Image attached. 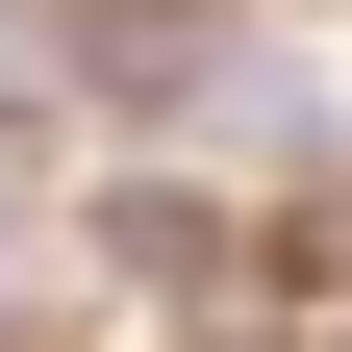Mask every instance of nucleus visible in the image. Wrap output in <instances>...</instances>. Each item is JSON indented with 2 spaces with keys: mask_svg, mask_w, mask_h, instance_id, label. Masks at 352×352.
Returning a JSON list of instances; mask_svg holds the SVG:
<instances>
[{
  "mask_svg": "<svg viewBox=\"0 0 352 352\" xmlns=\"http://www.w3.org/2000/svg\"><path fill=\"white\" fill-rule=\"evenodd\" d=\"M76 252H101V302H126V327H176V352H252V302H277V227H252L201 151L101 176V201H76Z\"/></svg>",
  "mask_w": 352,
  "mask_h": 352,
  "instance_id": "nucleus-1",
  "label": "nucleus"
}]
</instances>
